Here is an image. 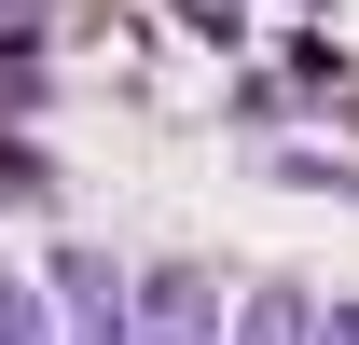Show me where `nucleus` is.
Instances as JSON below:
<instances>
[{"mask_svg":"<svg viewBox=\"0 0 359 345\" xmlns=\"http://www.w3.org/2000/svg\"><path fill=\"white\" fill-rule=\"evenodd\" d=\"M55 318L69 332H138V276L111 249H55Z\"/></svg>","mask_w":359,"mask_h":345,"instance_id":"f257e3e1","label":"nucleus"},{"mask_svg":"<svg viewBox=\"0 0 359 345\" xmlns=\"http://www.w3.org/2000/svg\"><path fill=\"white\" fill-rule=\"evenodd\" d=\"M235 290L208 276V262H138V332H222Z\"/></svg>","mask_w":359,"mask_h":345,"instance_id":"f03ea898","label":"nucleus"},{"mask_svg":"<svg viewBox=\"0 0 359 345\" xmlns=\"http://www.w3.org/2000/svg\"><path fill=\"white\" fill-rule=\"evenodd\" d=\"M42 194H55V152H42V138H14V125H0V208H42Z\"/></svg>","mask_w":359,"mask_h":345,"instance_id":"7ed1b4c3","label":"nucleus"},{"mask_svg":"<svg viewBox=\"0 0 359 345\" xmlns=\"http://www.w3.org/2000/svg\"><path fill=\"white\" fill-rule=\"evenodd\" d=\"M235 318H249V332H332V304H318V290H290V276H276V290H249Z\"/></svg>","mask_w":359,"mask_h":345,"instance_id":"20e7f679","label":"nucleus"},{"mask_svg":"<svg viewBox=\"0 0 359 345\" xmlns=\"http://www.w3.org/2000/svg\"><path fill=\"white\" fill-rule=\"evenodd\" d=\"M263 180H290V194H359V166H332V152H263Z\"/></svg>","mask_w":359,"mask_h":345,"instance_id":"39448f33","label":"nucleus"},{"mask_svg":"<svg viewBox=\"0 0 359 345\" xmlns=\"http://www.w3.org/2000/svg\"><path fill=\"white\" fill-rule=\"evenodd\" d=\"M0 332H55V290H28V276H0Z\"/></svg>","mask_w":359,"mask_h":345,"instance_id":"423d86ee","label":"nucleus"}]
</instances>
